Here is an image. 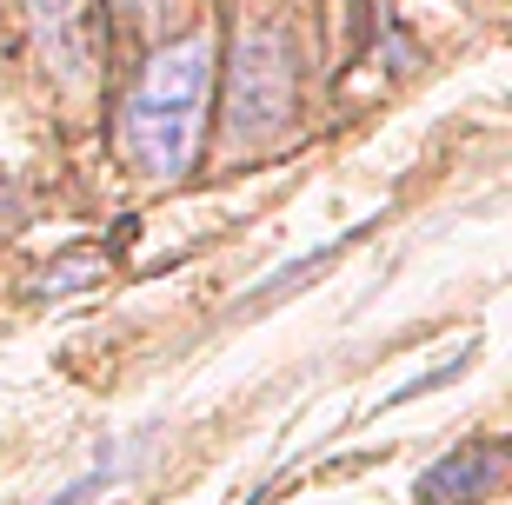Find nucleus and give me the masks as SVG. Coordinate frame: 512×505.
<instances>
[{
    "instance_id": "f257e3e1",
    "label": "nucleus",
    "mask_w": 512,
    "mask_h": 505,
    "mask_svg": "<svg viewBox=\"0 0 512 505\" xmlns=\"http://www.w3.org/2000/svg\"><path fill=\"white\" fill-rule=\"evenodd\" d=\"M213 74H220V47L207 27L153 47L147 67L133 74L127 100H120V147L127 167H140L147 180H180L200 160V133L213 113Z\"/></svg>"
},
{
    "instance_id": "f03ea898",
    "label": "nucleus",
    "mask_w": 512,
    "mask_h": 505,
    "mask_svg": "<svg viewBox=\"0 0 512 505\" xmlns=\"http://www.w3.org/2000/svg\"><path fill=\"white\" fill-rule=\"evenodd\" d=\"M293 94H300V74H293V47H286L280 27H260V34L240 40L233 54V87H227V147H260L293 120Z\"/></svg>"
},
{
    "instance_id": "7ed1b4c3",
    "label": "nucleus",
    "mask_w": 512,
    "mask_h": 505,
    "mask_svg": "<svg viewBox=\"0 0 512 505\" xmlns=\"http://www.w3.org/2000/svg\"><path fill=\"white\" fill-rule=\"evenodd\" d=\"M27 27H34V54L60 87H94L100 54H107V20L100 0H27Z\"/></svg>"
},
{
    "instance_id": "20e7f679",
    "label": "nucleus",
    "mask_w": 512,
    "mask_h": 505,
    "mask_svg": "<svg viewBox=\"0 0 512 505\" xmlns=\"http://www.w3.org/2000/svg\"><path fill=\"white\" fill-rule=\"evenodd\" d=\"M499 479H506V446H499V439H479V446L446 452V459L419 479V505H479Z\"/></svg>"
},
{
    "instance_id": "39448f33",
    "label": "nucleus",
    "mask_w": 512,
    "mask_h": 505,
    "mask_svg": "<svg viewBox=\"0 0 512 505\" xmlns=\"http://www.w3.org/2000/svg\"><path fill=\"white\" fill-rule=\"evenodd\" d=\"M100 266H60V273H47L40 280V293H60V286H74V280H94Z\"/></svg>"
}]
</instances>
